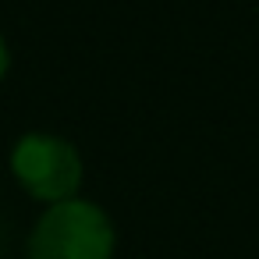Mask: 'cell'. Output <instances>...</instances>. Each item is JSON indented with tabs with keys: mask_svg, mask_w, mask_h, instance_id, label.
Returning a JSON list of instances; mask_svg holds the SVG:
<instances>
[{
	"mask_svg": "<svg viewBox=\"0 0 259 259\" xmlns=\"http://www.w3.org/2000/svg\"><path fill=\"white\" fill-rule=\"evenodd\" d=\"M114 220L89 199L47 206L25 241V259H114Z\"/></svg>",
	"mask_w": 259,
	"mask_h": 259,
	"instance_id": "6da1fadb",
	"label": "cell"
},
{
	"mask_svg": "<svg viewBox=\"0 0 259 259\" xmlns=\"http://www.w3.org/2000/svg\"><path fill=\"white\" fill-rule=\"evenodd\" d=\"M11 174L15 181L25 188V195H32L36 202L57 206L68 199H78L85 167L78 149L50 132H25L15 146H11Z\"/></svg>",
	"mask_w": 259,
	"mask_h": 259,
	"instance_id": "7a4b0ae2",
	"label": "cell"
},
{
	"mask_svg": "<svg viewBox=\"0 0 259 259\" xmlns=\"http://www.w3.org/2000/svg\"><path fill=\"white\" fill-rule=\"evenodd\" d=\"M8 68H11V50H8V39L0 36V82H4V75H8Z\"/></svg>",
	"mask_w": 259,
	"mask_h": 259,
	"instance_id": "3957f363",
	"label": "cell"
}]
</instances>
